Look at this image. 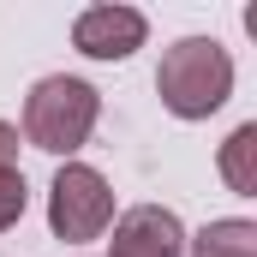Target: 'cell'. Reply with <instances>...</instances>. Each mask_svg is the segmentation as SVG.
<instances>
[{
    "label": "cell",
    "instance_id": "obj_1",
    "mask_svg": "<svg viewBox=\"0 0 257 257\" xmlns=\"http://www.w3.org/2000/svg\"><path fill=\"white\" fill-rule=\"evenodd\" d=\"M156 90H162V102H168L180 120H203V114H215V108L227 102V90H233V60H227L221 42L186 36V42H174V48L162 54Z\"/></svg>",
    "mask_w": 257,
    "mask_h": 257
},
{
    "label": "cell",
    "instance_id": "obj_2",
    "mask_svg": "<svg viewBox=\"0 0 257 257\" xmlns=\"http://www.w3.org/2000/svg\"><path fill=\"white\" fill-rule=\"evenodd\" d=\"M96 90L84 84V78H42L36 90H30V102H24V132H30V144L36 150H48V156H72L90 126H96Z\"/></svg>",
    "mask_w": 257,
    "mask_h": 257
},
{
    "label": "cell",
    "instance_id": "obj_3",
    "mask_svg": "<svg viewBox=\"0 0 257 257\" xmlns=\"http://www.w3.org/2000/svg\"><path fill=\"white\" fill-rule=\"evenodd\" d=\"M108 215H114V192H108V180L96 174V168H60V180H54V197H48V221H54V233L60 239H96L102 227H108Z\"/></svg>",
    "mask_w": 257,
    "mask_h": 257
},
{
    "label": "cell",
    "instance_id": "obj_4",
    "mask_svg": "<svg viewBox=\"0 0 257 257\" xmlns=\"http://www.w3.org/2000/svg\"><path fill=\"white\" fill-rule=\"evenodd\" d=\"M72 42L90 60H126L132 48L144 42V12H132V6H90L72 24Z\"/></svg>",
    "mask_w": 257,
    "mask_h": 257
},
{
    "label": "cell",
    "instance_id": "obj_5",
    "mask_svg": "<svg viewBox=\"0 0 257 257\" xmlns=\"http://www.w3.org/2000/svg\"><path fill=\"white\" fill-rule=\"evenodd\" d=\"M180 245H186L180 221L156 203L120 215V227H114V257H180Z\"/></svg>",
    "mask_w": 257,
    "mask_h": 257
},
{
    "label": "cell",
    "instance_id": "obj_6",
    "mask_svg": "<svg viewBox=\"0 0 257 257\" xmlns=\"http://www.w3.org/2000/svg\"><path fill=\"white\" fill-rule=\"evenodd\" d=\"M192 257H257V227L251 221H209L197 233Z\"/></svg>",
    "mask_w": 257,
    "mask_h": 257
},
{
    "label": "cell",
    "instance_id": "obj_7",
    "mask_svg": "<svg viewBox=\"0 0 257 257\" xmlns=\"http://www.w3.org/2000/svg\"><path fill=\"white\" fill-rule=\"evenodd\" d=\"M221 174H227V186L233 192H257V126H239L227 144H221Z\"/></svg>",
    "mask_w": 257,
    "mask_h": 257
},
{
    "label": "cell",
    "instance_id": "obj_8",
    "mask_svg": "<svg viewBox=\"0 0 257 257\" xmlns=\"http://www.w3.org/2000/svg\"><path fill=\"white\" fill-rule=\"evenodd\" d=\"M24 215V174H12V168H0V233L12 227Z\"/></svg>",
    "mask_w": 257,
    "mask_h": 257
},
{
    "label": "cell",
    "instance_id": "obj_9",
    "mask_svg": "<svg viewBox=\"0 0 257 257\" xmlns=\"http://www.w3.org/2000/svg\"><path fill=\"white\" fill-rule=\"evenodd\" d=\"M12 150H18V132H12V126H6V120H0V168L12 162Z\"/></svg>",
    "mask_w": 257,
    "mask_h": 257
}]
</instances>
